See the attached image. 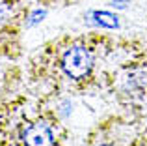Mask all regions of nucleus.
Returning <instances> with one entry per match:
<instances>
[{
	"instance_id": "obj_1",
	"label": "nucleus",
	"mask_w": 147,
	"mask_h": 146,
	"mask_svg": "<svg viewBox=\"0 0 147 146\" xmlns=\"http://www.w3.org/2000/svg\"><path fill=\"white\" fill-rule=\"evenodd\" d=\"M93 68V53L84 45H75L67 49L61 58V70L71 79H84Z\"/></svg>"
},
{
	"instance_id": "obj_2",
	"label": "nucleus",
	"mask_w": 147,
	"mask_h": 146,
	"mask_svg": "<svg viewBox=\"0 0 147 146\" xmlns=\"http://www.w3.org/2000/svg\"><path fill=\"white\" fill-rule=\"evenodd\" d=\"M52 131L45 122H34L26 126L22 131V143L24 146H52Z\"/></svg>"
},
{
	"instance_id": "obj_3",
	"label": "nucleus",
	"mask_w": 147,
	"mask_h": 146,
	"mask_svg": "<svg viewBox=\"0 0 147 146\" xmlns=\"http://www.w3.org/2000/svg\"><path fill=\"white\" fill-rule=\"evenodd\" d=\"M93 17H97V23H99V25H102V26H108V28L117 26V19H115L112 13H106V11H97V13H93Z\"/></svg>"
},
{
	"instance_id": "obj_4",
	"label": "nucleus",
	"mask_w": 147,
	"mask_h": 146,
	"mask_svg": "<svg viewBox=\"0 0 147 146\" xmlns=\"http://www.w3.org/2000/svg\"><path fill=\"white\" fill-rule=\"evenodd\" d=\"M9 17H11V6H9V2H2V0H0V25H4Z\"/></svg>"
},
{
	"instance_id": "obj_5",
	"label": "nucleus",
	"mask_w": 147,
	"mask_h": 146,
	"mask_svg": "<svg viewBox=\"0 0 147 146\" xmlns=\"http://www.w3.org/2000/svg\"><path fill=\"white\" fill-rule=\"evenodd\" d=\"M99 146H112V144H99Z\"/></svg>"
}]
</instances>
